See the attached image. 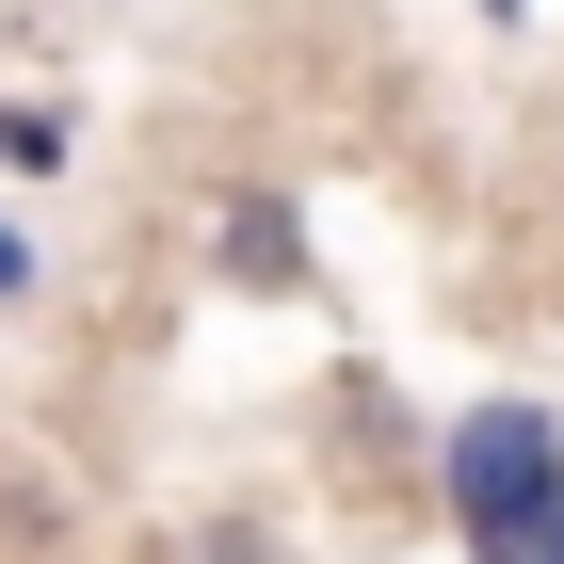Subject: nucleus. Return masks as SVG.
Instances as JSON below:
<instances>
[{
    "label": "nucleus",
    "mask_w": 564,
    "mask_h": 564,
    "mask_svg": "<svg viewBox=\"0 0 564 564\" xmlns=\"http://www.w3.org/2000/svg\"><path fill=\"white\" fill-rule=\"evenodd\" d=\"M564 500V403H532V388H500V403H468V420H435V517H452V549H500V532H532Z\"/></svg>",
    "instance_id": "f257e3e1"
},
{
    "label": "nucleus",
    "mask_w": 564,
    "mask_h": 564,
    "mask_svg": "<svg viewBox=\"0 0 564 564\" xmlns=\"http://www.w3.org/2000/svg\"><path fill=\"white\" fill-rule=\"evenodd\" d=\"M210 274H226V291H259V306H291V291H306V210L259 194V177L210 194Z\"/></svg>",
    "instance_id": "f03ea898"
},
{
    "label": "nucleus",
    "mask_w": 564,
    "mask_h": 564,
    "mask_svg": "<svg viewBox=\"0 0 564 564\" xmlns=\"http://www.w3.org/2000/svg\"><path fill=\"white\" fill-rule=\"evenodd\" d=\"M82 130H65V97H0V177H65Z\"/></svg>",
    "instance_id": "7ed1b4c3"
},
{
    "label": "nucleus",
    "mask_w": 564,
    "mask_h": 564,
    "mask_svg": "<svg viewBox=\"0 0 564 564\" xmlns=\"http://www.w3.org/2000/svg\"><path fill=\"white\" fill-rule=\"evenodd\" d=\"M177 564H291V532H274V517H194Z\"/></svg>",
    "instance_id": "20e7f679"
},
{
    "label": "nucleus",
    "mask_w": 564,
    "mask_h": 564,
    "mask_svg": "<svg viewBox=\"0 0 564 564\" xmlns=\"http://www.w3.org/2000/svg\"><path fill=\"white\" fill-rule=\"evenodd\" d=\"M48 291V259H33V226H0V306H33Z\"/></svg>",
    "instance_id": "39448f33"
},
{
    "label": "nucleus",
    "mask_w": 564,
    "mask_h": 564,
    "mask_svg": "<svg viewBox=\"0 0 564 564\" xmlns=\"http://www.w3.org/2000/svg\"><path fill=\"white\" fill-rule=\"evenodd\" d=\"M484 564H564V500H549V517H532V532H500V549H484Z\"/></svg>",
    "instance_id": "423d86ee"
},
{
    "label": "nucleus",
    "mask_w": 564,
    "mask_h": 564,
    "mask_svg": "<svg viewBox=\"0 0 564 564\" xmlns=\"http://www.w3.org/2000/svg\"><path fill=\"white\" fill-rule=\"evenodd\" d=\"M484 17H532V0H484Z\"/></svg>",
    "instance_id": "0eeeda50"
}]
</instances>
